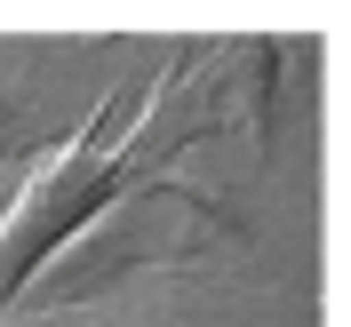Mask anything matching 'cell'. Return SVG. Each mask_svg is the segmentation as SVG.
<instances>
[{
  "mask_svg": "<svg viewBox=\"0 0 351 327\" xmlns=\"http://www.w3.org/2000/svg\"><path fill=\"white\" fill-rule=\"evenodd\" d=\"M128 184H144V175H136L128 152L112 144V96H104L64 144H48V152L32 160V175L16 184L8 216H0V311L16 304V287L32 280V263H40L48 247L72 240V232H80L104 199H120Z\"/></svg>",
  "mask_w": 351,
  "mask_h": 327,
  "instance_id": "6da1fadb",
  "label": "cell"
},
{
  "mask_svg": "<svg viewBox=\"0 0 351 327\" xmlns=\"http://www.w3.org/2000/svg\"><path fill=\"white\" fill-rule=\"evenodd\" d=\"M168 247H184V240L160 232V184H136V192L104 199L72 240H56L40 263H32V280L16 287V304H32V311L88 304V295H104L112 280H128L136 263H160Z\"/></svg>",
  "mask_w": 351,
  "mask_h": 327,
  "instance_id": "7a4b0ae2",
  "label": "cell"
},
{
  "mask_svg": "<svg viewBox=\"0 0 351 327\" xmlns=\"http://www.w3.org/2000/svg\"><path fill=\"white\" fill-rule=\"evenodd\" d=\"M40 136V120H32V96H24V80H0V152H24Z\"/></svg>",
  "mask_w": 351,
  "mask_h": 327,
  "instance_id": "3957f363",
  "label": "cell"
}]
</instances>
